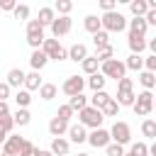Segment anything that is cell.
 <instances>
[{"label":"cell","mask_w":156,"mask_h":156,"mask_svg":"<svg viewBox=\"0 0 156 156\" xmlns=\"http://www.w3.org/2000/svg\"><path fill=\"white\" fill-rule=\"evenodd\" d=\"M71 24H73V22H71V17H58V15H56V20L51 22V27H49V29H51L54 39H58V37H63V34H68V32H71Z\"/></svg>","instance_id":"8fae6325"},{"label":"cell","mask_w":156,"mask_h":156,"mask_svg":"<svg viewBox=\"0 0 156 156\" xmlns=\"http://www.w3.org/2000/svg\"><path fill=\"white\" fill-rule=\"evenodd\" d=\"M24 141H27V139H22V136H7V141L2 144V151H10V154L20 156V151H22Z\"/></svg>","instance_id":"e0dca14e"},{"label":"cell","mask_w":156,"mask_h":156,"mask_svg":"<svg viewBox=\"0 0 156 156\" xmlns=\"http://www.w3.org/2000/svg\"><path fill=\"white\" fill-rule=\"evenodd\" d=\"M132 85H134V83H132V78H127V76L117 80V98H115V100H117V105H119V107H127V105L132 107V105H134L136 95H134Z\"/></svg>","instance_id":"6da1fadb"},{"label":"cell","mask_w":156,"mask_h":156,"mask_svg":"<svg viewBox=\"0 0 156 156\" xmlns=\"http://www.w3.org/2000/svg\"><path fill=\"white\" fill-rule=\"evenodd\" d=\"M78 156H90V154H85V151H80V154H78Z\"/></svg>","instance_id":"680465c9"},{"label":"cell","mask_w":156,"mask_h":156,"mask_svg":"<svg viewBox=\"0 0 156 156\" xmlns=\"http://www.w3.org/2000/svg\"><path fill=\"white\" fill-rule=\"evenodd\" d=\"M105 76L102 73H95V76H90V78H85V85L93 90V93H100V90H105Z\"/></svg>","instance_id":"cb8c5ba5"},{"label":"cell","mask_w":156,"mask_h":156,"mask_svg":"<svg viewBox=\"0 0 156 156\" xmlns=\"http://www.w3.org/2000/svg\"><path fill=\"white\" fill-rule=\"evenodd\" d=\"M83 27H85V32H90V34H98V32L102 29V22H100V17H98V15H85V20H83Z\"/></svg>","instance_id":"7402d4cb"},{"label":"cell","mask_w":156,"mask_h":156,"mask_svg":"<svg viewBox=\"0 0 156 156\" xmlns=\"http://www.w3.org/2000/svg\"><path fill=\"white\" fill-rule=\"evenodd\" d=\"M124 156H149V144L146 141H134L129 146V151H124Z\"/></svg>","instance_id":"4316f807"},{"label":"cell","mask_w":156,"mask_h":156,"mask_svg":"<svg viewBox=\"0 0 156 156\" xmlns=\"http://www.w3.org/2000/svg\"><path fill=\"white\" fill-rule=\"evenodd\" d=\"M41 51H44L49 58H54V61H63V58H68V49H63V46L58 44V39H44Z\"/></svg>","instance_id":"ba28073f"},{"label":"cell","mask_w":156,"mask_h":156,"mask_svg":"<svg viewBox=\"0 0 156 156\" xmlns=\"http://www.w3.org/2000/svg\"><path fill=\"white\" fill-rule=\"evenodd\" d=\"M49 151H51L54 156H66V154L71 151V141H68V139H63V136H56V139H51Z\"/></svg>","instance_id":"4fadbf2b"},{"label":"cell","mask_w":156,"mask_h":156,"mask_svg":"<svg viewBox=\"0 0 156 156\" xmlns=\"http://www.w3.org/2000/svg\"><path fill=\"white\" fill-rule=\"evenodd\" d=\"M141 134L154 141V139H156V119H144V122H141Z\"/></svg>","instance_id":"836d02e7"},{"label":"cell","mask_w":156,"mask_h":156,"mask_svg":"<svg viewBox=\"0 0 156 156\" xmlns=\"http://www.w3.org/2000/svg\"><path fill=\"white\" fill-rule=\"evenodd\" d=\"M0 156H15V154H10V151H2V154H0Z\"/></svg>","instance_id":"6f0895ef"},{"label":"cell","mask_w":156,"mask_h":156,"mask_svg":"<svg viewBox=\"0 0 156 156\" xmlns=\"http://www.w3.org/2000/svg\"><path fill=\"white\" fill-rule=\"evenodd\" d=\"M93 44H95V49H105V46H110V34H107L105 29H100L98 34H93Z\"/></svg>","instance_id":"e575fe53"},{"label":"cell","mask_w":156,"mask_h":156,"mask_svg":"<svg viewBox=\"0 0 156 156\" xmlns=\"http://www.w3.org/2000/svg\"><path fill=\"white\" fill-rule=\"evenodd\" d=\"M110 136H112V141H115V144H119V146L132 144V127H129L127 122L117 119V122L112 124V129H110Z\"/></svg>","instance_id":"52a82bcc"},{"label":"cell","mask_w":156,"mask_h":156,"mask_svg":"<svg viewBox=\"0 0 156 156\" xmlns=\"http://www.w3.org/2000/svg\"><path fill=\"white\" fill-rule=\"evenodd\" d=\"M56 20V12L54 7H39V15H37V22L41 27H51V22Z\"/></svg>","instance_id":"ffe728a7"},{"label":"cell","mask_w":156,"mask_h":156,"mask_svg":"<svg viewBox=\"0 0 156 156\" xmlns=\"http://www.w3.org/2000/svg\"><path fill=\"white\" fill-rule=\"evenodd\" d=\"M20 156H37V146H34L32 141H24V146H22Z\"/></svg>","instance_id":"bcb514c9"},{"label":"cell","mask_w":156,"mask_h":156,"mask_svg":"<svg viewBox=\"0 0 156 156\" xmlns=\"http://www.w3.org/2000/svg\"><path fill=\"white\" fill-rule=\"evenodd\" d=\"M144 20H146V24H154V27H156V10H149V12L144 15Z\"/></svg>","instance_id":"681fc988"},{"label":"cell","mask_w":156,"mask_h":156,"mask_svg":"<svg viewBox=\"0 0 156 156\" xmlns=\"http://www.w3.org/2000/svg\"><path fill=\"white\" fill-rule=\"evenodd\" d=\"M15 7H17L15 0H0V10H5V12H15Z\"/></svg>","instance_id":"7dc6e473"},{"label":"cell","mask_w":156,"mask_h":156,"mask_svg":"<svg viewBox=\"0 0 156 156\" xmlns=\"http://www.w3.org/2000/svg\"><path fill=\"white\" fill-rule=\"evenodd\" d=\"M95 58H98L100 63H105V61H110V58H115V49H112V46H105V49H98V54H95Z\"/></svg>","instance_id":"f35d334b"},{"label":"cell","mask_w":156,"mask_h":156,"mask_svg":"<svg viewBox=\"0 0 156 156\" xmlns=\"http://www.w3.org/2000/svg\"><path fill=\"white\" fill-rule=\"evenodd\" d=\"M105 154H107V156H124V146H119V144L112 141V144L105 146Z\"/></svg>","instance_id":"60d3db41"},{"label":"cell","mask_w":156,"mask_h":156,"mask_svg":"<svg viewBox=\"0 0 156 156\" xmlns=\"http://www.w3.org/2000/svg\"><path fill=\"white\" fill-rule=\"evenodd\" d=\"M100 73H102L105 78H115V80H119V78L127 76V66H124V61H119V58H110V61L100 63Z\"/></svg>","instance_id":"5b68a950"},{"label":"cell","mask_w":156,"mask_h":156,"mask_svg":"<svg viewBox=\"0 0 156 156\" xmlns=\"http://www.w3.org/2000/svg\"><path fill=\"white\" fill-rule=\"evenodd\" d=\"M68 58H71V61H76V63H83V61L88 58V46H85V44H80V41H78V44H73V46L68 49Z\"/></svg>","instance_id":"9a60e30c"},{"label":"cell","mask_w":156,"mask_h":156,"mask_svg":"<svg viewBox=\"0 0 156 156\" xmlns=\"http://www.w3.org/2000/svg\"><path fill=\"white\" fill-rule=\"evenodd\" d=\"M83 73H88V76H95V73H100V61L95 58V56H88L83 63Z\"/></svg>","instance_id":"83f0119b"},{"label":"cell","mask_w":156,"mask_h":156,"mask_svg":"<svg viewBox=\"0 0 156 156\" xmlns=\"http://www.w3.org/2000/svg\"><path fill=\"white\" fill-rule=\"evenodd\" d=\"M149 156H156V139H154L151 146H149Z\"/></svg>","instance_id":"11a10c76"},{"label":"cell","mask_w":156,"mask_h":156,"mask_svg":"<svg viewBox=\"0 0 156 156\" xmlns=\"http://www.w3.org/2000/svg\"><path fill=\"white\" fill-rule=\"evenodd\" d=\"M107 100H110V93H105V90H100V93H93V98L88 100V105H90V107H95V110H102Z\"/></svg>","instance_id":"484cf974"},{"label":"cell","mask_w":156,"mask_h":156,"mask_svg":"<svg viewBox=\"0 0 156 156\" xmlns=\"http://www.w3.org/2000/svg\"><path fill=\"white\" fill-rule=\"evenodd\" d=\"M37 156H54L49 149H37Z\"/></svg>","instance_id":"f5cc1de1"},{"label":"cell","mask_w":156,"mask_h":156,"mask_svg":"<svg viewBox=\"0 0 156 156\" xmlns=\"http://www.w3.org/2000/svg\"><path fill=\"white\" fill-rule=\"evenodd\" d=\"M7 136H10V134H7V132L0 127V144H5V141H7Z\"/></svg>","instance_id":"db71d44e"},{"label":"cell","mask_w":156,"mask_h":156,"mask_svg":"<svg viewBox=\"0 0 156 156\" xmlns=\"http://www.w3.org/2000/svg\"><path fill=\"white\" fill-rule=\"evenodd\" d=\"M100 7H102V15L105 12H115L117 10V0H100Z\"/></svg>","instance_id":"ee69618b"},{"label":"cell","mask_w":156,"mask_h":156,"mask_svg":"<svg viewBox=\"0 0 156 156\" xmlns=\"http://www.w3.org/2000/svg\"><path fill=\"white\" fill-rule=\"evenodd\" d=\"M139 83L144 85V90H151L156 85V73H149V71H141L139 73Z\"/></svg>","instance_id":"d590c367"},{"label":"cell","mask_w":156,"mask_h":156,"mask_svg":"<svg viewBox=\"0 0 156 156\" xmlns=\"http://www.w3.org/2000/svg\"><path fill=\"white\" fill-rule=\"evenodd\" d=\"M0 127L10 134L12 129H15V119H12V115H7V117H0Z\"/></svg>","instance_id":"7bdbcfd3"},{"label":"cell","mask_w":156,"mask_h":156,"mask_svg":"<svg viewBox=\"0 0 156 156\" xmlns=\"http://www.w3.org/2000/svg\"><path fill=\"white\" fill-rule=\"evenodd\" d=\"M144 71H149V73H156V56H154V54L144 58Z\"/></svg>","instance_id":"f6af8a7d"},{"label":"cell","mask_w":156,"mask_h":156,"mask_svg":"<svg viewBox=\"0 0 156 156\" xmlns=\"http://www.w3.org/2000/svg\"><path fill=\"white\" fill-rule=\"evenodd\" d=\"M134 115L136 117H146V115H151L154 112V95H151V90H141L139 95H136V100H134Z\"/></svg>","instance_id":"8992f818"},{"label":"cell","mask_w":156,"mask_h":156,"mask_svg":"<svg viewBox=\"0 0 156 156\" xmlns=\"http://www.w3.org/2000/svg\"><path fill=\"white\" fill-rule=\"evenodd\" d=\"M12 119H15V127H27L32 122V115H29V110H20L17 107V112L12 115Z\"/></svg>","instance_id":"4dcf8cb0"},{"label":"cell","mask_w":156,"mask_h":156,"mask_svg":"<svg viewBox=\"0 0 156 156\" xmlns=\"http://www.w3.org/2000/svg\"><path fill=\"white\" fill-rule=\"evenodd\" d=\"M146 5H149V10H156V0H149Z\"/></svg>","instance_id":"9f6ffc18"},{"label":"cell","mask_w":156,"mask_h":156,"mask_svg":"<svg viewBox=\"0 0 156 156\" xmlns=\"http://www.w3.org/2000/svg\"><path fill=\"white\" fill-rule=\"evenodd\" d=\"M68 141L71 144H83V141H88V132H85V127L83 124H68Z\"/></svg>","instance_id":"7c38bea8"},{"label":"cell","mask_w":156,"mask_h":156,"mask_svg":"<svg viewBox=\"0 0 156 156\" xmlns=\"http://www.w3.org/2000/svg\"><path fill=\"white\" fill-rule=\"evenodd\" d=\"M100 22H102V29L110 34V32H124L127 29V17L122 15V12H105L102 17H100Z\"/></svg>","instance_id":"7a4b0ae2"},{"label":"cell","mask_w":156,"mask_h":156,"mask_svg":"<svg viewBox=\"0 0 156 156\" xmlns=\"http://www.w3.org/2000/svg\"><path fill=\"white\" fill-rule=\"evenodd\" d=\"M5 83H7L10 88H20V85H24V71H22V68H10Z\"/></svg>","instance_id":"d6986e66"},{"label":"cell","mask_w":156,"mask_h":156,"mask_svg":"<svg viewBox=\"0 0 156 156\" xmlns=\"http://www.w3.org/2000/svg\"><path fill=\"white\" fill-rule=\"evenodd\" d=\"M10 85L7 83H0V102H7V98H10Z\"/></svg>","instance_id":"c3c4849f"},{"label":"cell","mask_w":156,"mask_h":156,"mask_svg":"<svg viewBox=\"0 0 156 156\" xmlns=\"http://www.w3.org/2000/svg\"><path fill=\"white\" fill-rule=\"evenodd\" d=\"M124 66H127L129 71H141V68H144V58H141L139 54H129L127 61H124Z\"/></svg>","instance_id":"d6a6232c"},{"label":"cell","mask_w":156,"mask_h":156,"mask_svg":"<svg viewBox=\"0 0 156 156\" xmlns=\"http://www.w3.org/2000/svg\"><path fill=\"white\" fill-rule=\"evenodd\" d=\"M39 98H41V100H54V98H56V85H54V83H44V85L39 88Z\"/></svg>","instance_id":"74e56055"},{"label":"cell","mask_w":156,"mask_h":156,"mask_svg":"<svg viewBox=\"0 0 156 156\" xmlns=\"http://www.w3.org/2000/svg\"><path fill=\"white\" fill-rule=\"evenodd\" d=\"M44 27L37 22V20H29L27 22V44L32 46V51H37V49H41V44H44Z\"/></svg>","instance_id":"277c9868"},{"label":"cell","mask_w":156,"mask_h":156,"mask_svg":"<svg viewBox=\"0 0 156 156\" xmlns=\"http://www.w3.org/2000/svg\"><path fill=\"white\" fill-rule=\"evenodd\" d=\"M10 115V107H7V102H0V117H7Z\"/></svg>","instance_id":"f907efd6"},{"label":"cell","mask_w":156,"mask_h":156,"mask_svg":"<svg viewBox=\"0 0 156 156\" xmlns=\"http://www.w3.org/2000/svg\"><path fill=\"white\" fill-rule=\"evenodd\" d=\"M12 15H15V20H27V22H29V5H24V2L17 5Z\"/></svg>","instance_id":"ab89813d"},{"label":"cell","mask_w":156,"mask_h":156,"mask_svg":"<svg viewBox=\"0 0 156 156\" xmlns=\"http://www.w3.org/2000/svg\"><path fill=\"white\" fill-rule=\"evenodd\" d=\"M68 132V122H63L61 117H51L49 119V134L56 139V136H63Z\"/></svg>","instance_id":"5bb4252c"},{"label":"cell","mask_w":156,"mask_h":156,"mask_svg":"<svg viewBox=\"0 0 156 156\" xmlns=\"http://www.w3.org/2000/svg\"><path fill=\"white\" fill-rule=\"evenodd\" d=\"M83 88H85V78H80V76H68V78L63 80V85H61V90H63L68 98L80 95V93H83Z\"/></svg>","instance_id":"9c48e42d"},{"label":"cell","mask_w":156,"mask_h":156,"mask_svg":"<svg viewBox=\"0 0 156 156\" xmlns=\"http://www.w3.org/2000/svg\"><path fill=\"white\" fill-rule=\"evenodd\" d=\"M68 107L73 110V112H80V110H85L88 107V98L80 93V95H73V98H68Z\"/></svg>","instance_id":"f1b7e54d"},{"label":"cell","mask_w":156,"mask_h":156,"mask_svg":"<svg viewBox=\"0 0 156 156\" xmlns=\"http://www.w3.org/2000/svg\"><path fill=\"white\" fill-rule=\"evenodd\" d=\"M127 24H129V34H136V37H144L146 29H149V24H146L144 17H134V20H129Z\"/></svg>","instance_id":"ac0fdd59"},{"label":"cell","mask_w":156,"mask_h":156,"mask_svg":"<svg viewBox=\"0 0 156 156\" xmlns=\"http://www.w3.org/2000/svg\"><path fill=\"white\" fill-rule=\"evenodd\" d=\"M56 117H61V119H63V122H68V119H71V117H73V110H71V107H68V102H66V105H61V107H58V112H56Z\"/></svg>","instance_id":"b9f144b4"},{"label":"cell","mask_w":156,"mask_h":156,"mask_svg":"<svg viewBox=\"0 0 156 156\" xmlns=\"http://www.w3.org/2000/svg\"><path fill=\"white\" fill-rule=\"evenodd\" d=\"M100 112H102V117H117V112H119V105H117V100H115V98H110Z\"/></svg>","instance_id":"8d00e7d4"},{"label":"cell","mask_w":156,"mask_h":156,"mask_svg":"<svg viewBox=\"0 0 156 156\" xmlns=\"http://www.w3.org/2000/svg\"><path fill=\"white\" fill-rule=\"evenodd\" d=\"M102 112L100 110H95V107H85V110H80L78 112V124H83V127H90V129H100L102 127Z\"/></svg>","instance_id":"3957f363"},{"label":"cell","mask_w":156,"mask_h":156,"mask_svg":"<svg viewBox=\"0 0 156 156\" xmlns=\"http://www.w3.org/2000/svg\"><path fill=\"white\" fill-rule=\"evenodd\" d=\"M154 110H156V98H154Z\"/></svg>","instance_id":"91938a15"},{"label":"cell","mask_w":156,"mask_h":156,"mask_svg":"<svg viewBox=\"0 0 156 156\" xmlns=\"http://www.w3.org/2000/svg\"><path fill=\"white\" fill-rule=\"evenodd\" d=\"M129 12H132L134 17H144V15L149 12L146 0H129Z\"/></svg>","instance_id":"d4e9b609"},{"label":"cell","mask_w":156,"mask_h":156,"mask_svg":"<svg viewBox=\"0 0 156 156\" xmlns=\"http://www.w3.org/2000/svg\"><path fill=\"white\" fill-rule=\"evenodd\" d=\"M127 44H129L132 54H139V56H141V51L146 49V39H144V37H136V34H129V37H127Z\"/></svg>","instance_id":"603a6c76"},{"label":"cell","mask_w":156,"mask_h":156,"mask_svg":"<svg viewBox=\"0 0 156 156\" xmlns=\"http://www.w3.org/2000/svg\"><path fill=\"white\" fill-rule=\"evenodd\" d=\"M15 102H17V107H20V110H27V107H29V102H32V93H29V90H24V88H22V90H17Z\"/></svg>","instance_id":"f546056e"},{"label":"cell","mask_w":156,"mask_h":156,"mask_svg":"<svg viewBox=\"0 0 156 156\" xmlns=\"http://www.w3.org/2000/svg\"><path fill=\"white\" fill-rule=\"evenodd\" d=\"M46 63H49V56H46L41 49L32 51V56H29V66H32V71H37V73H39V71H41Z\"/></svg>","instance_id":"2e32d148"},{"label":"cell","mask_w":156,"mask_h":156,"mask_svg":"<svg viewBox=\"0 0 156 156\" xmlns=\"http://www.w3.org/2000/svg\"><path fill=\"white\" fill-rule=\"evenodd\" d=\"M88 144L90 146H95V149H105L107 144H112V136H110V129H93L90 134H88Z\"/></svg>","instance_id":"30bf717a"},{"label":"cell","mask_w":156,"mask_h":156,"mask_svg":"<svg viewBox=\"0 0 156 156\" xmlns=\"http://www.w3.org/2000/svg\"><path fill=\"white\" fill-rule=\"evenodd\" d=\"M71 10H73V2L71 0H56L54 2V12H58V17H68Z\"/></svg>","instance_id":"1f68e13d"},{"label":"cell","mask_w":156,"mask_h":156,"mask_svg":"<svg viewBox=\"0 0 156 156\" xmlns=\"http://www.w3.org/2000/svg\"><path fill=\"white\" fill-rule=\"evenodd\" d=\"M146 46H149V49H151V54L156 56V37H154V39H149V41H146Z\"/></svg>","instance_id":"816d5d0a"},{"label":"cell","mask_w":156,"mask_h":156,"mask_svg":"<svg viewBox=\"0 0 156 156\" xmlns=\"http://www.w3.org/2000/svg\"><path fill=\"white\" fill-rule=\"evenodd\" d=\"M44 83H41V76L37 73V71H32V73H24V90H39Z\"/></svg>","instance_id":"44dd1931"}]
</instances>
